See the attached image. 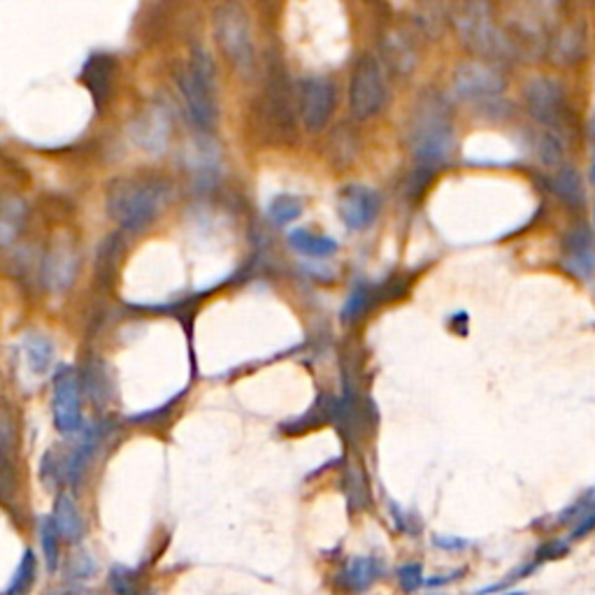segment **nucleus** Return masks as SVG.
Returning a JSON list of instances; mask_svg holds the SVG:
<instances>
[{
	"label": "nucleus",
	"instance_id": "19",
	"mask_svg": "<svg viewBox=\"0 0 595 595\" xmlns=\"http://www.w3.org/2000/svg\"><path fill=\"white\" fill-rule=\"evenodd\" d=\"M54 521H56L58 531H61V538L68 540V542H79L82 535H84V519H82V511H79L73 495L65 493V491L56 495Z\"/></svg>",
	"mask_w": 595,
	"mask_h": 595
},
{
	"label": "nucleus",
	"instance_id": "1",
	"mask_svg": "<svg viewBox=\"0 0 595 595\" xmlns=\"http://www.w3.org/2000/svg\"><path fill=\"white\" fill-rule=\"evenodd\" d=\"M168 198V184L158 177H124L107 191V212L126 231L137 233L161 214Z\"/></svg>",
	"mask_w": 595,
	"mask_h": 595
},
{
	"label": "nucleus",
	"instance_id": "2",
	"mask_svg": "<svg viewBox=\"0 0 595 595\" xmlns=\"http://www.w3.org/2000/svg\"><path fill=\"white\" fill-rule=\"evenodd\" d=\"M410 149L421 168L435 170L444 164L453 149V126L449 122V107L435 94L426 95L412 114Z\"/></svg>",
	"mask_w": 595,
	"mask_h": 595
},
{
	"label": "nucleus",
	"instance_id": "23",
	"mask_svg": "<svg viewBox=\"0 0 595 595\" xmlns=\"http://www.w3.org/2000/svg\"><path fill=\"white\" fill-rule=\"evenodd\" d=\"M535 154H538L540 164H542L544 168H556V165L563 164L565 143L560 133L553 131V128L540 131L538 137H535Z\"/></svg>",
	"mask_w": 595,
	"mask_h": 595
},
{
	"label": "nucleus",
	"instance_id": "25",
	"mask_svg": "<svg viewBox=\"0 0 595 595\" xmlns=\"http://www.w3.org/2000/svg\"><path fill=\"white\" fill-rule=\"evenodd\" d=\"M26 222V207L19 198H7L3 205V219H0V231H3V244H12L19 231Z\"/></svg>",
	"mask_w": 595,
	"mask_h": 595
},
{
	"label": "nucleus",
	"instance_id": "37",
	"mask_svg": "<svg viewBox=\"0 0 595 595\" xmlns=\"http://www.w3.org/2000/svg\"><path fill=\"white\" fill-rule=\"evenodd\" d=\"M505 595H526L523 590H514V593H505Z\"/></svg>",
	"mask_w": 595,
	"mask_h": 595
},
{
	"label": "nucleus",
	"instance_id": "28",
	"mask_svg": "<svg viewBox=\"0 0 595 595\" xmlns=\"http://www.w3.org/2000/svg\"><path fill=\"white\" fill-rule=\"evenodd\" d=\"M301 214H302V205L295 195L282 193L277 195V198L273 201V205H270V219H273L277 226H284V223L295 222Z\"/></svg>",
	"mask_w": 595,
	"mask_h": 595
},
{
	"label": "nucleus",
	"instance_id": "3",
	"mask_svg": "<svg viewBox=\"0 0 595 595\" xmlns=\"http://www.w3.org/2000/svg\"><path fill=\"white\" fill-rule=\"evenodd\" d=\"M451 22L461 43L477 56L491 61H507V58H521L514 40L507 28L493 19V7L489 3H465L453 10Z\"/></svg>",
	"mask_w": 595,
	"mask_h": 595
},
{
	"label": "nucleus",
	"instance_id": "9",
	"mask_svg": "<svg viewBox=\"0 0 595 595\" xmlns=\"http://www.w3.org/2000/svg\"><path fill=\"white\" fill-rule=\"evenodd\" d=\"M565 95H568L565 84L551 74H535L532 79H528L526 89H523V98H526L531 114L544 128H553V131H559L560 126Z\"/></svg>",
	"mask_w": 595,
	"mask_h": 595
},
{
	"label": "nucleus",
	"instance_id": "35",
	"mask_svg": "<svg viewBox=\"0 0 595 595\" xmlns=\"http://www.w3.org/2000/svg\"><path fill=\"white\" fill-rule=\"evenodd\" d=\"M435 544L442 549H449V551H461V549L468 547V542L465 540H459V538H435Z\"/></svg>",
	"mask_w": 595,
	"mask_h": 595
},
{
	"label": "nucleus",
	"instance_id": "15",
	"mask_svg": "<svg viewBox=\"0 0 595 595\" xmlns=\"http://www.w3.org/2000/svg\"><path fill=\"white\" fill-rule=\"evenodd\" d=\"M586 49H589V26L584 19L568 24L559 31V35L553 37L551 58L553 64L559 65H574L584 61Z\"/></svg>",
	"mask_w": 595,
	"mask_h": 595
},
{
	"label": "nucleus",
	"instance_id": "31",
	"mask_svg": "<svg viewBox=\"0 0 595 595\" xmlns=\"http://www.w3.org/2000/svg\"><path fill=\"white\" fill-rule=\"evenodd\" d=\"M590 511H595V491L586 493L580 502H574L570 510H565L563 514L559 517V521L560 523H580L581 519L589 517Z\"/></svg>",
	"mask_w": 595,
	"mask_h": 595
},
{
	"label": "nucleus",
	"instance_id": "29",
	"mask_svg": "<svg viewBox=\"0 0 595 595\" xmlns=\"http://www.w3.org/2000/svg\"><path fill=\"white\" fill-rule=\"evenodd\" d=\"M370 302H372V291H370L365 284L356 286V289L352 291V295H349L347 305H344V310H342L344 322H352V319H356V316H359L361 312L370 305Z\"/></svg>",
	"mask_w": 595,
	"mask_h": 595
},
{
	"label": "nucleus",
	"instance_id": "18",
	"mask_svg": "<svg viewBox=\"0 0 595 595\" xmlns=\"http://www.w3.org/2000/svg\"><path fill=\"white\" fill-rule=\"evenodd\" d=\"M74 270H77V256L73 253V249H54L47 256V261H45V284L52 291H64L74 280Z\"/></svg>",
	"mask_w": 595,
	"mask_h": 595
},
{
	"label": "nucleus",
	"instance_id": "14",
	"mask_svg": "<svg viewBox=\"0 0 595 595\" xmlns=\"http://www.w3.org/2000/svg\"><path fill=\"white\" fill-rule=\"evenodd\" d=\"M131 135L144 152H164L170 137V116L164 107H149L144 114L135 119L131 126Z\"/></svg>",
	"mask_w": 595,
	"mask_h": 595
},
{
	"label": "nucleus",
	"instance_id": "36",
	"mask_svg": "<svg viewBox=\"0 0 595 595\" xmlns=\"http://www.w3.org/2000/svg\"><path fill=\"white\" fill-rule=\"evenodd\" d=\"M77 593H79V586L77 584H65L64 589L54 590V593H49V595H77Z\"/></svg>",
	"mask_w": 595,
	"mask_h": 595
},
{
	"label": "nucleus",
	"instance_id": "24",
	"mask_svg": "<svg viewBox=\"0 0 595 595\" xmlns=\"http://www.w3.org/2000/svg\"><path fill=\"white\" fill-rule=\"evenodd\" d=\"M386 56H389L391 68L398 73H410L416 64V49L405 33H391L386 40Z\"/></svg>",
	"mask_w": 595,
	"mask_h": 595
},
{
	"label": "nucleus",
	"instance_id": "34",
	"mask_svg": "<svg viewBox=\"0 0 595 595\" xmlns=\"http://www.w3.org/2000/svg\"><path fill=\"white\" fill-rule=\"evenodd\" d=\"M463 572H465V570H459V572H451V574H440V577H428L426 586H428V589H438V586L451 584V581L459 580V577Z\"/></svg>",
	"mask_w": 595,
	"mask_h": 595
},
{
	"label": "nucleus",
	"instance_id": "27",
	"mask_svg": "<svg viewBox=\"0 0 595 595\" xmlns=\"http://www.w3.org/2000/svg\"><path fill=\"white\" fill-rule=\"evenodd\" d=\"M58 538H61V531H58L54 517L40 519V544H43L45 563H47L49 572H56L58 568Z\"/></svg>",
	"mask_w": 595,
	"mask_h": 595
},
{
	"label": "nucleus",
	"instance_id": "11",
	"mask_svg": "<svg viewBox=\"0 0 595 595\" xmlns=\"http://www.w3.org/2000/svg\"><path fill=\"white\" fill-rule=\"evenodd\" d=\"M74 370L61 368L54 377V423L61 435L82 431V393Z\"/></svg>",
	"mask_w": 595,
	"mask_h": 595
},
{
	"label": "nucleus",
	"instance_id": "16",
	"mask_svg": "<svg viewBox=\"0 0 595 595\" xmlns=\"http://www.w3.org/2000/svg\"><path fill=\"white\" fill-rule=\"evenodd\" d=\"M565 268L580 280H590L595 273V247L589 228H577L565 237Z\"/></svg>",
	"mask_w": 595,
	"mask_h": 595
},
{
	"label": "nucleus",
	"instance_id": "26",
	"mask_svg": "<svg viewBox=\"0 0 595 595\" xmlns=\"http://www.w3.org/2000/svg\"><path fill=\"white\" fill-rule=\"evenodd\" d=\"M35 568H37L35 553H33L31 549H26L22 556V560H19V565H16L15 577L10 580V584H7L5 593L3 595H24L26 593V590L31 589L33 580H35Z\"/></svg>",
	"mask_w": 595,
	"mask_h": 595
},
{
	"label": "nucleus",
	"instance_id": "21",
	"mask_svg": "<svg viewBox=\"0 0 595 595\" xmlns=\"http://www.w3.org/2000/svg\"><path fill=\"white\" fill-rule=\"evenodd\" d=\"M553 191L565 205L580 210L584 205V186H581V174L572 165H560V170L553 174Z\"/></svg>",
	"mask_w": 595,
	"mask_h": 595
},
{
	"label": "nucleus",
	"instance_id": "22",
	"mask_svg": "<svg viewBox=\"0 0 595 595\" xmlns=\"http://www.w3.org/2000/svg\"><path fill=\"white\" fill-rule=\"evenodd\" d=\"M289 243L295 252L312 256V259H326L331 253L337 252V243L328 235H316V233L307 231V228H298L289 235Z\"/></svg>",
	"mask_w": 595,
	"mask_h": 595
},
{
	"label": "nucleus",
	"instance_id": "20",
	"mask_svg": "<svg viewBox=\"0 0 595 595\" xmlns=\"http://www.w3.org/2000/svg\"><path fill=\"white\" fill-rule=\"evenodd\" d=\"M22 349H24V361H26L33 377H43V374H47V370L52 368V361H54V344L49 342L47 337L40 335V332H28V335L24 337Z\"/></svg>",
	"mask_w": 595,
	"mask_h": 595
},
{
	"label": "nucleus",
	"instance_id": "33",
	"mask_svg": "<svg viewBox=\"0 0 595 595\" xmlns=\"http://www.w3.org/2000/svg\"><path fill=\"white\" fill-rule=\"evenodd\" d=\"M593 528H595V511H590L589 517L581 519V521L577 523V526H574V531H572V535H570V538H572V540H581V538H584V535H589V532L593 531Z\"/></svg>",
	"mask_w": 595,
	"mask_h": 595
},
{
	"label": "nucleus",
	"instance_id": "38",
	"mask_svg": "<svg viewBox=\"0 0 595 595\" xmlns=\"http://www.w3.org/2000/svg\"><path fill=\"white\" fill-rule=\"evenodd\" d=\"M590 180H593V184H595V164H593V173H590Z\"/></svg>",
	"mask_w": 595,
	"mask_h": 595
},
{
	"label": "nucleus",
	"instance_id": "5",
	"mask_svg": "<svg viewBox=\"0 0 595 595\" xmlns=\"http://www.w3.org/2000/svg\"><path fill=\"white\" fill-rule=\"evenodd\" d=\"M212 28H214V40L223 56L240 73H249L256 64V45H253L247 10L237 3H223L212 15Z\"/></svg>",
	"mask_w": 595,
	"mask_h": 595
},
{
	"label": "nucleus",
	"instance_id": "17",
	"mask_svg": "<svg viewBox=\"0 0 595 595\" xmlns=\"http://www.w3.org/2000/svg\"><path fill=\"white\" fill-rule=\"evenodd\" d=\"M112 68H114V61L107 54H94L82 70V82L91 91L95 107H103L105 103L112 84Z\"/></svg>",
	"mask_w": 595,
	"mask_h": 595
},
{
	"label": "nucleus",
	"instance_id": "13",
	"mask_svg": "<svg viewBox=\"0 0 595 595\" xmlns=\"http://www.w3.org/2000/svg\"><path fill=\"white\" fill-rule=\"evenodd\" d=\"M386 568L377 556H353L335 574V586L349 595H363L384 577Z\"/></svg>",
	"mask_w": 595,
	"mask_h": 595
},
{
	"label": "nucleus",
	"instance_id": "12",
	"mask_svg": "<svg viewBox=\"0 0 595 595\" xmlns=\"http://www.w3.org/2000/svg\"><path fill=\"white\" fill-rule=\"evenodd\" d=\"M380 193L363 184H349L337 193V214L352 231H363L372 226L380 214Z\"/></svg>",
	"mask_w": 595,
	"mask_h": 595
},
{
	"label": "nucleus",
	"instance_id": "32",
	"mask_svg": "<svg viewBox=\"0 0 595 595\" xmlns=\"http://www.w3.org/2000/svg\"><path fill=\"white\" fill-rule=\"evenodd\" d=\"M347 481L352 484V491L353 493L349 495L353 501V510H361V507H365V502H368V495H365V481L363 477H361V472L356 468L349 470V477Z\"/></svg>",
	"mask_w": 595,
	"mask_h": 595
},
{
	"label": "nucleus",
	"instance_id": "10",
	"mask_svg": "<svg viewBox=\"0 0 595 595\" xmlns=\"http://www.w3.org/2000/svg\"><path fill=\"white\" fill-rule=\"evenodd\" d=\"M337 105V84L332 79L312 74L301 82V116L310 133H319L331 122Z\"/></svg>",
	"mask_w": 595,
	"mask_h": 595
},
{
	"label": "nucleus",
	"instance_id": "8",
	"mask_svg": "<svg viewBox=\"0 0 595 595\" xmlns=\"http://www.w3.org/2000/svg\"><path fill=\"white\" fill-rule=\"evenodd\" d=\"M505 86L507 82L501 70L486 61H468L453 73V94L463 101H495Z\"/></svg>",
	"mask_w": 595,
	"mask_h": 595
},
{
	"label": "nucleus",
	"instance_id": "4",
	"mask_svg": "<svg viewBox=\"0 0 595 595\" xmlns=\"http://www.w3.org/2000/svg\"><path fill=\"white\" fill-rule=\"evenodd\" d=\"M182 98L189 107L191 119L203 131L214 128L219 119V101H216V68L205 49L195 47L191 54V64L177 74Z\"/></svg>",
	"mask_w": 595,
	"mask_h": 595
},
{
	"label": "nucleus",
	"instance_id": "6",
	"mask_svg": "<svg viewBox=\"0 0 595 595\" xmlns=\"http://www.w3.org/2000/svg\"><path fill=\"white\" fill-rule=\"evenodd\" d=\"M556 3H535V5H514L507 19V33L519 49V56L531 58L544 54L549 43V28L556 22Z\"/></svg>",
	"mask_w": 595,
	"mask_h": 595
},
{
	"label": "nucleus",
	"instance_id": "30",
	"mask_svg": "<svg viewBox=\"0 0 595 595\" xmlns=\"http://www.w3.org/2000/svg\"><path fill=\"white\" fill-rule=\"evenodd\" d=\"M395 577H398L401 589L407 590V593H414L416 589H421V586L426 584V580H423V570L419 563L401 565V568L395 570Z\"/></svg>",
	"mask_w": 595,
	"mask_h": 595
},
{
	"label": "nucleus",
	"instance_id": "7",
	"mask_svg": "<svg viewBox=\"0 0 595 595\" xmlns=\"http://www.w3.org/2000/svg\"><path fill=\"white\" fill-rule=\"evenodd\" d=\"M389 101V84L374 56H361L349 82V107L356 119H370Z\"/></svg>",
	"mask_w": 595,
	"mask_h": 595
}]
</instances>
